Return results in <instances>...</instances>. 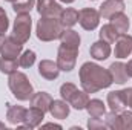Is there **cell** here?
Masks as SVG:
<instances>
[{
  "instance_id": "7a4b0ae2",
  "label": "cell",
  "mask_w": 132,
  "mask_h": 130,
  "mask_svg": "<svg viewBox=\"0 0 132 130\" xmlns=\"http://www.w3.org/2000/svg\"><path fill=\"white\" fill-rule=\"evenodd\" d=\"M8 87L11 90V94L14 95L15 99L19 101H29L34 94V87L29 81V78L26 77V73L15 70L14 73L8 75Z\"/></svg>"
},
{
  "instance_id": "7c38bea8",
  "label": "cell",
  "mask_w": 132,
  "mask_h": 130,
  "mask_svg": "<svg viewBox=\"0 0 132 130\" xmlns=\"http://www.w3.org/2000/svg\"><path fill=\"white\" fill-rule=\"evenodd\" d=\"M89 54H91V57H92L94 60H97V61H104V60H108V58L111 57L112 48H111L109 43H106V41H103V40H98V41H95V43L91 44Z\"/></svg>"
},
{
  "instance_id": "8d00e7d4",
  "label": "cell",
  "mask_w": 132,
  "mask_h": 130,
  "mask_svg": "<svg viewBox=\"0 0 132 130\" xmlns=\"http://www.w3.org/2000/svg\"><path fill=\"white\" fill-rule=\"evenodd\" d=\"M59 2H62V3H66V5H71V3H74L75 0H59Z\"/></svg>"
},
{
  "instance_id": "ffe728a7",
  "label": "cell",
  "mask_w": 132,
  "mask_h": 130,
  "mask_svg": "<svg viewBox=\"0 0 132 130\" xmlns=\"http://www.w3.org/2000/svg\"><path fill=\"white\" fill-rule=\"evenodd\" d=\"M111 25L115 28V31L118 34H126L129 31V26H131V22H129V17L125 14V12H118L115 15H112L109 18Z\"/></svg>"
},
{
  "instance_id": "52a82bcc",
  "label": "cell",
  "mask_w": 132,
  "mask_h": 130,
  "mask_svg": "<svg viewBox=\"0 0 132 130\" xmlns=\"http://www.w3.org/2000/svg\"><path fill=\"white\" fill-rule=\"evenodd\" d=\"M35 9L40 17L49 18H60V14L63 11L62 5L55 0H35Z\"/></svg>"
},
{
  "instance_id": "603a6c76",
  "label": "cell",
  "mask_w": 132,
  "mask_h": 130,
  "mask_svg": "<svg viewBox=\"0 0 132 130\" xmlns=\"http://www.w3.org/2000/svg\"><path fill=\"white\" fill-rule=\"evenodd\" d=\"M86 112L92 118H103V115L106 113V104L101 99H98V98L89 99V103L86 106Z\"/></svg>"
},
{
  "instance_id": "2e32d148",
  "label": "cell",
  "mask_w": 132,
  "mask_h": 130,
  "mask_svg": "<svg viewBox=\"0 0 132 130\" xmlns=\"http://www.w3.org/2000/svg\"><path fill=\"white\" fill-rule=\"evenodd\" d=\"M111 77H112V81L115 84H125L128 81V73H126V67H125V63L121 61H114L112 64L108 67Z\"/></svg>"
},
{
  "instance_id": "f35d334b",
  "label": "cell",
  "mask_w": 132,
  "mask_h": 130,
  "mask_svg": "<svg viewBox=\"0 0 132 130\" xmlns=\"http://www.w3.org/2000/svg\"><path fill=\"white\" fill-rule=\"evenodd\" d=\"M5 2H9V3H14L15 0H5Z\"/></svg>"
},
{
  "instance_id": "4fadbf2b",
  "label": "cell",
  "mask_w": 132,
  "mask_h": 130,
  "mask_svg": "<svg viewBox=\"0 0 132 130\" xmlns=\"http://www.w3.org/2000/svg\"><path fill=\"white\" fill-rule=\"evenodd\" d=\"M38 73H40L45 80L54 81V80L59 78L60 69H59L57 63L52 61V60H42V61L38 63Z\"/></svg>"
},
{
  "instance_id": "5bb4252c",
  "label": "cell",
  "mask_w": 132,
  "mask_h": 130,
  "mask_svg": "<svg viewBox=\"0 0 132 130\" xmlns=\"http://www.w3.org/2000/svg\"><path fill=\"white\" fill-rule=\"evenodd\" d=\"M71 112V106L65 99H52L51 106H49V113L52 118L55 119H66L69 116Z\"/></svg>"
},
{
  "instance_id": "4dcf8cb0",
  "label": "cell",
  "mask_w": 132,
  "mask_h": 130,
  "mask_svg": "<svg viewBox=\"0 0 132 130\" xmlns=\"http://www.w3.org/2000/svg\"><path fill=\"white\" fill-rule=\"evenodd\" d=\"M88 129L89 130H104L108 127H106V124H104V121L101 118H92L91 116L88 119Z\"/></svg>"
},
{
  "instance_id": "ab89813d",
  "label": "cell",
  "mask_w": 132,
  "mask_h": 130,
  "mask_svg": "<svg viewBox=\"0 0 132 130\" xmlns=\"http://www.w3.org/2000/svg\"><path fill=\"white\" fill-rule=\"evenodd\" d=\"M91 2H97V0H91Z\"/></svg>"
},
{
  "instance_id": "8992f818",
  "label": "cell",
  "mask_w": 132,
  "mask_h": 130,
  "mask_svg": "<svg viewBox=\"0 0 132 130\" xmlns=\"http://www.w3.org/2000/svg\"><path fill=\"white\" fill-rule=\"evenodd\" d=\"M100 14L94 8H83L78 11V23L85 31H94L100 25Z\"/></svg>"
},
{
  "instance_id": "6da1fadb",
  "label": "cell",
  "mask_w": 132,
  "mask_h": 130,
  "mask_svg": "<svg viewBox=\"0 0 132 130\" xmlns=\"http://www.w3.org/2000/svg\"><path fill=\"white\" fill-rule=\"evenodd\" d=\"M78 78H80L81 89L88 94H97L103 89L111 87V84L114 83L108 69L91 61H86L81 64Z\"/></svg>"
},
{
  "instance_id": "484cf974",
  "label": "cell",
  "mask_w": 132,
  "mask_h": 130,
  "mask_svg": "<svg viewBox=\"0 0 132 130\" xmlns=\"http://www.w3.org/2000/svg\"><path fill=\"white\" fill-rule=\"evenodd\" d=\"M35 8V0H15L12 3V11L15 14H29Z\"/></svg>"
},
{
  "instance_id": "7402d4cb",
  "label": "cell",
  "mask_w": 132,
  "mask_h": 130,
  "mask_svg": "<svg viewBox=\"0 0 132 130\" xmlns=\"http://www.w3.org/2000/svg\"><path fill=\"white\" fill-rule=\"evenodd\" d=\"M60 22L63 28H72L78 23V11L75 8H63L60 14Z\"/></svg>"
},
{
  "instance_id": "e575fe53",
  "label": "cell",
  "mask_w": 132,
  "mask_h": 130,
  "mask_svg": "<svg viewBox=\"0 0 132 130\" xmlns=\"http://www.w3.org/2000/svg\"><path fill=\"white\" fill-rule=\"evenodd\" d=\"M42 127H54V129H63L60 124H55V123H46V124H42Z\"/></svg>"
},
{
  "instance_id": "cb8c5ba5",
  "label": "cell",
  "mask_w": 132,
  "mask_h": 130,
  "mask_svg": "<svg viewBox=\"0 0 132 130\" xmlns=\"http://www.w3.org/2000/svg\"><path fill=\"white\" fill-rule=\"evenodd\" d=\"M118 35H120V34L115 31V28H114L111 23L103 25V26L100 28V32H98L100 40H103V41H106V43H109V44H114V41L117 40Z\"/></svg>"
},
{
  "instance_id": "30bf717a",
  "label": "cell",
  "mask_w": 132,
  "mask_h": 130,
  "mask_svg": "<svg viewBox=\"0 0 132 130\" xmlns=\"http://www.w3.org/2000/svg\"><path fill=\"white\" fill-rule=\"evenodd\" d=\"M123 11H125V2L123 0H104L100 5L98 14L100 17L109 20L112 15H115L118 12H123Z\"/></svg>"
},
{
  "instance_id": "ac0fdd59",
  "label": "cell",
  "mask_w": 132,
  "mask_h": 130,
  "mask_svg": "<svg viewBox=\"0 0 132 130\" xmlns=\"http://www.w3.org/2000/svg\"><path fill=\"white\" fill-rule=\"evenodd\" d=\"M52 103V97L48 94V92H34L31 99H29V104L32 107H37L40 110H43L45 113L49 112V106Z\"/></svg>"
},
{
  "instance_id": "836d02e7",
  "label": "cell",
  "mask_w": 132,
  "mask_h": 130,
  "mask_svg": "<svg viewBox=\"0 0 132 130\" xmlns=\"http://www.w3.org/2000/svg\"><path fill=\"white\" fill-rule=\"evenodd\" d=\"M125 67H126V73H128V77H131L132 78V60H129V61L125 64Z\"/></svg>"
},
{
  "instance_id": "ba28073f",
  "label": "cell",
  "mask_w": 132,
  "mask_h": 130,
  "mask_svg": "<svg viewBox=\"0 0 132 130\" xmlns=\"http://www.w3.org/2000/svg\"><path fill=\"white\" fill-rule=\"evenodd\" d=\"M43 119H45V112L43 110H40V109H37V107H29V109H26V115H25V119H23V123L22 124H19L17 126V129H37L38 126H42L43 124Z\"/></svg>"
},
{
  "instance_id": "d6a6232c",
  "label": "cell",
  "mask_w": 132,
  "mask_h": 130,
  "mask_svg": "<svg viewBox=\"0 0 132 130\" xmlns=\"http://www.w3.org/2000/svg\"><path fill=\"white\" fill-rule=\"evenodd\" d=\"M120 92H121V98H123L126 107H129L132 110V87H126V89H123Z\"/></svg>"
},
{
  "instance_id": "8fae6325",
  "label": "cell",
  "mask_w": 132,
  "mask_h": 130,
  "mask_svg": "<svg viewBox=\"0 0 132 130\" xmlns=\"http://www.w3.org/2000/svg\"><path fill=\"white\" fill-rule=\"evenodd\" d=\"M22 52H23V44L20 41H17L12 35L6 37V41L0 51V55L5 58H17V57H20Z\"/></svg>"
},
{
  "instance_id": "44dd1931",
  "label": "cell",
  "mask_w": 132,
  "mask_h": 130,
  "mask_svg": "<svg viewBox=\"0 0 132 130\" xmlns=\"http://www.w3.org/2000/svg\"><path fill=\"white\" fill-rule=\"evenodd\" d=\"M108 106L112 112H117V113H121L126 109V104L121 98L120 90H112V92L108 94Z\"/></svg>"
},
{
  "instance_id": "f546056e",
  "label": "cell",
  "mask_w": 132,
  "mask_h": 130,
  "mask_svg": "<svg viewBox=\"0 0 132 130\" xmlns=\"http://www.w3.org/2000/svg\"><path fill=\"white\" fill-rule=\"evenodd\" d=\"M121 130H132V110H123L120 113Z\"/></svg>"
},
{
  "instance_id": "9a60e30c",
  "label": "cell",
  "mask_w": 132,
  "mask_h": 130,
  "mask_svg": "<svg viewBox=\"0 0 132 130\" xmlns=\"http://www.w3.org/2000/svg\"><path fill=\"white\" fill-rule=\"evenodd\" d=\"M25 115H26V109L23 106H11L8 104V110H6V119L11 126H19L23 123L25 119Z\"/></svg>"
},
{
  "instance_id": "277c9868",
  "label": "cell",
  "mask_w": 132,
  "mask_h": 130,
  "mask_svg": "<svg viewBox=\"0 0 132 130\" xmlns=\"http://www.w3.org/2000/svg\"><path fill=\"white\" fill-rule=\"evenodd\" d=\"M31 31H32V18L29 14H15V20L12 25V37L20 41L22 44H25L29 37H31Z\"/></svg>"
},
{
  "instance_id": "5b68a950",
  "label": "cell",
  "mask_w": 132,
  "mask_h": 130,
  "mask_svg": "<svg viewBox=\"0 0 132 130\" xmlns=\"http://www.w3.org/2000/svg\"><path fill=\"white\" fill-rule=\"evenodd\" d=\"M77 57H78V49H72V48L65 46V44H60L59 51H57V60H55L60 72L74 70L75 63H77Z\"/></svg>"
},
{
  "instance_id": "83f0119b",
  "label": "cell",
  "mask_w": 132,
  "mask_h": 130,
  "mask_svg": "<svg viewBox=\"0 0 132 130\" xmlns=\"http://www.w3.org/2000/svg\"><path fill=\"white\" fill-rule=\"evenodd\" d=\"M35 60H37V55H35L34 51H31V49L23 51L20 54V57H19V66L20 67H25V69H29V67L34 66Z\"/></svg>"
},
{
  "instance_id": "d4e9b609",
  "label": "cell",
  "mask_w": 132,
  "mask_h": 130,
  "mask_svg": "<svg viewBox=\"0 0 132 130\" xmlns=\"http://www.w3.org/2000/svg\"><path fill=\"white\" fill-rule=\"evenodd\" d=\"M103 121L106 124V127L111 130H121V118H120V113L117 112H106L103 115Z\"/></svg>"
},
{
  "instance_id": "74e56055",
  "label": "cell",
  "mask_w": 132,
  "mask_h": 130,
  "mask_svg": "<svg viewBox=\"0 0 132 130\" xmlns=\"http://www.w3.org/2000/svg\"><path fill=\"white\" fill-rule=\"evenodd\" d=\"M0 130H6V126H5V123H0Z\"/></svg>"
},
{
  "instance_id": "1f68e13d",
  "label": "cell",
  "mask_w": 132,
  "mask_h": 130,
  "mask_svg": "<svg viewBox=\"0 0 132 130\" xmlns=\"http://www.w3.org/2000/svg\"><path fill=\"white\" fill-rule=\"evenodd\" d=\"M8 28H9L8 14H6V11L0 6V34H6L8 32Z\"/></svg>"
},
{
  "instance_id": "d590c367",
  "label": "cell",
  "mask_w": 132,
  "mask_h": 130,
  "mask_svg": "<svg viewBox=\"0 0 132 130\" xmlns=\"http://www.w3.org/2000/svg\"><path fill=\"white\" fill-rule=\"evenodd\" d=\"M5 41H6V35H5V34H0V51H2V48H3V44H5Z\"/></svg>"
},
{
  "instance_id": "9c48e42d",
  "label": "cell",
  "mask_w": 132,
  "mask_h": 130,
  "mask_svg": "<svg viewBox=\"0 0 132 130\" xmlns=\"http://www.w3.org/2000/svg\"><path fill=\"white\" fill-rule=\"evenodd\" d=\"M115 48H114V55L120 60L128 58L132 54V35L129 34H120L117 37V40L114 41Z\"/></svg>"
},
{
  "instance_id": "d6986e66",
  "label": "cell",
  "mask_w": 132,
  "mask_h": 130,
  "mask_svg": "<svg viewBox=\"0 0 132 130\" xmlns=\"http://www.w3.org/2000/svg\"><path fill=\"white\" fill-rule=\"evenodd\" d=\"M89 94L88 92H85L83 89L81 90H75L74 94H72V97L69 98V106L71 107H74L75 110H86V106H88V103H89Z\"/></svg>"
},
{
  "instance_id": "f1b7e54d",
  "label": "cell",
  "mask_w": 132,
  "mask_h": 130,
  "mask_svg": "<svg viewBox=\"0 0 132 130\" xmlns=\"http://www.w3.org/2000/svg\"><path fill=\"white\" fill-rule=\"evenodd\" d=\"M75 90H77V86L74 83H63L60 86V97H62V99H65V101H69V98L72 97V94Z\"/></svg>"
},
{
  "instance_id": "e0dca14e",
  "label": "cell",
  "mask_w": 132,
  "mask_h": 130,
  "mask_svg": "<svg viewBox=\"0 0 132 130\" xmlns=\"http://www.w3.org/2000/svg\"><path fill=\"white\" fill-rule=\"evenodd\" d=\"M80 43H81V38L77 31H74L72 28H65L63 32L60 35V44H65L68 48H72V49H80Z\"/></svg>"
},
{
  "instance_id": "4316f807",
  "label": "cell",
  "mask_w": 132,
  "mask_h": 130,
  "mask_svg": "<svg viewBox=\"0 0 132 130\" xmlns=\"http://www.w3.org/2000/svg\"><path fill=\"white\" fill-rule=\"evenodd\" d=\"M19 69V60L17 58H0V72L5 75H11Z\"/></svg>"
},
{
  "instance_id": "3957f363",
  "label": "cell",
  "mask_w": 132,
  "mask_h": 130,
  "mask_svg": "<svg viewBox=\"0 0 132 130\" xmlns=\"http://www.w3.org/2000/svg\"><path fill=\"white\" fill-rule=\"evenodd\" d=\"M63 25L60 18H49V17H40L35 26V35L40 41H54L60 40V35L63 32Z\"/></svg>"
}]
</instances>
